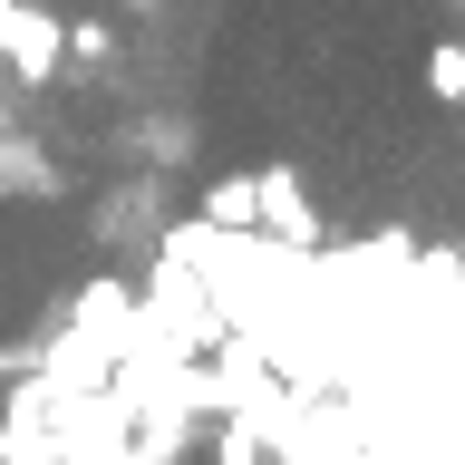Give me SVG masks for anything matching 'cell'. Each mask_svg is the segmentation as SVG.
<instances>
[{"instance_id":"cell-1","label":"cell","mask_w":465,"mask_h":465,"mask_svg":"<svg viewBox=\"0 0 465 465\" xmlns=\"http://www.w3.org/2000/svg\"><path fill=\"white\" fill-rule=\"evenodd\" d=\"M0 49L20 58V78L39 87V78H49V68H58V29L39 20V10H10V20H0Z\"/></svg>"}]
</instances>
